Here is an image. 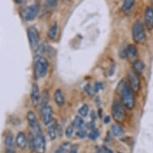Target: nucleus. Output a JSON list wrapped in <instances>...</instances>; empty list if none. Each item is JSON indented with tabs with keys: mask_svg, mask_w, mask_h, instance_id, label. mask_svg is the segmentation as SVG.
Wrapping results in <instances>:
<instances>
[{
	"mask_svg": "<svg viewBox=\"0 0 153 153\" xmlns=\"http://www.w3.org/2000/svg\"><path fill=\"white\" fill-rule=\"evenodd\" d=\"M117 92L120 96L121 101L124 108L128 110H132L135 107V96L134 91L131 88L129 83L125 80H122L119 83L117 86Z\"/></svg>",
	"mask_w": 153,
	"mask_h": 153,
	"instance_id": "f257e3e1",
	"label": "nucleus"
},
{
	"mask_svg": "<svg viewBox=\"0 0 153 153\" xmlns=\"http://www.w3.org/2000/svg\"><path fill=\"white\" fill-rule=\"evenodd\" d=\"M30 150L36 153H44L46 150V140L42 130L31 131L28 140Z\"/></svg>",
	"mask_w": 153,
	"mask_h": 153,
	"instance_id": "f03ea898",
	"label": "nucleus"
},
{
	"mask_svg": "<svg viewBox=\"0 0 153 153\" xmlns=\"http://www.w3.org/2000/svg\"><path fill=\"white\" fill-rule=\"evenodd\" d=\"M35 75L38 78L45 77L48 71V62L42 55H37L34 61Z\"/></svg>",
	"mask_w": 153,
	"mask_h": 153,
	"instance_id": "7ed1b4c3",
	"label": "nucleus"
},
{
	"mask_svg": "<svg viewBox=\"0 0 153 153\" xmlns=\"http://www.w3.org/2000/svg\"><path fill=\"white\" fill-rule=\"evenodd\" d=\"M132 39L135 43L144 44L146 42V34L141 21H136L132 27Z\"/></svg>",
	"mask_w": 153,
	"mask_h": 153,
	"instance_id": "20e7f679",
	"label": "nucleus"
},
{
	"mask_svg": "<svg viewBox=\"0 0 153 153\" xmlns=\"http://www.w3.org/2000/svg\"><path fill=\"white\" fill-rule=\"evenodd\" d=\"M111 114H112L113 119L116 122H119V123L123 122L126 117L124 106L123 105V103H120L117 100L114 101L112 108H111Z\"/></svg>",
	"mask_w": 153,
	"mask_h": 153,
	"instance_id": "39448f33",
	"label": "nucleus"
},
{
	"mask_svg": "<svg viewBox=\"0 0 153 153\" xmlns=\"http://www.w3.org/2000/svg\"><path fill=\"white\" fill-rule=\"evenodd\" d=\"M38 13H39V5L34 4L23 8L21 15L25 21H31L37 16Z\"/></svg>",
	"mask_w": 153,
	"mask_h": 153,
	"instance_id": "423d86ee",
	"label": "nucleus"
},
{
	"mask_svg": "<svg viewBox=\"0 0 153 153\" xmlns=\"http://www.w3.org/2000/svg\"><path fill=\"white\" fill-rule=\"evenodd\" d=\"M28 41L30 43V48L33 50H36L39 48V31L35 27H30L27 29Z\"/></svg>",
	"mask_w": 153,
	"mask_h": 153,
	"instance_id": "0eeeda50",
	"label": "nucleus"
},
{
	"mask_svg": "<svg viewBox=\"0 0 153 153\" xmlns=\"http://www.w3.org/2000/svg\"><path fill=\"white\" fill-rule=\"evenodd\" d=\"M128 83L134 92H138L140 89V80L139 75L134 71H131L128 74Z\"/></svg>",
	"mask_w": 153,
	"mask_h": 153,
	"instance_id": "6e6552de",
	"label": "nucleus"
},
{
	"mask_svg": "<svg viewBox=\"0 0 153 153\" xmlns=\"http://www.w3.org/2000/svg\"><path fill=\"white\" fill-rule=\"evenodd\" d=\"M41 118L45 125H49L52 122L53 111L51 106H45L40 109Z\"/></svg>",
	"mask_w": 153,
	"mask_h": 153,
	"instance_id": "1a4fd4ad",
	"label": "nucleus"
},
{
	"mask_svg": "<svg viewBox=\"0 0 153 153\" xmlns=\"http://www.w3.org/2000/svg\"><path fill=\"white\" fill-rule=\"evenodd\" d=\"M40 92H39V88L37 84L34 83L31 88V93H30V100L34 107H37L38 104L40 102Z\"/></svg>",
	"mask_w": 153,
	"mask_h": 153,
	"instance_id": "9d476101",
	"label": "nucleus"
},
{
	"mask_svg": "<svg viewBox=\"0 0 153 153\" xmlns=\"http://www.w3.org/2000/svg\"><path fill=\"white\" fill-rule=\"evenodd\" d=\"M144 22L148 30L153 29V8L148 7L144 13Z\"/></svg>",
	"mask_w": 153,
	"mask_h": 153,
	"instance_id": "9b49d317",
	"label": "nucleus"
},
{
	"mask_svg": "<svg viewBox=\"0 0 153 153\" xmlns=\"http://www.w3.org/2000/svg\"><path fill=\"white\" fill-rule=\"evenodd\" d=\"M27 119L30 128H33L39 126V123L37 117H36V115L35 114V112H33L32 111H28L27 114Z\"/></svg>",
	"mask_w": 153,
	"mask_h": 153,
	"instance_id": "f8f14e48",
	"label": "nucleus"
},
{
	"mask_svg": "<svg viewBox=\"0 0 153 153\" xmlns=\"http://www.w3.org/2000/svg\"><path fill=\"white\" fill-rule=\"evenodd\" d=\"M16 144L20 149H24L27 146V137H26L25 134L22 131L18 133L17 137H16Z\"/></svg>",
	"mask_w": 153,
	"mask_h": 153,
	"instance_id": "ddd939ff",
	"label": "nucleus"
},
{
	"mask_svg": "<svg viewBox=\"0 0 153 153\" xmlns=\"http://www.w3.org/2000/svg\"><path fill=\"white\" fill-rule=\"evenodd\" d=\"M54 99H55V103L59 106V107H63L65 103V99H64V95L60 89H57L55 91L54 94Z\"/></svg>",
	"mask_w": 153,
	"mask_h": 153,
	"instance_id": "4468645a",
	"label": "nucleus"
},
{
	"mask_svg": "<svg viewBox=\"0 0 153 153\" xmlns=\"http://www.w3.org/2000/svg\"><path fill=\"white\" fill-rule=\"evenodd\" d=\"M144 63H143V61L140 60V59H136L135 62L133 63V71L136 73H137L138 75L143 73V70H144Z\"/></svg>",
	"mask_w": 153,
	"mask_h": 153,
	"instance_id": "2eb2a0df",
	"label": "nucleus"
},
{
	"mask_svg": "<svg viewBox=\"0 0 153 153\" xmlns=\"http://www.w3.org/2000/svg\"><path fill=\"white\" fill-rule=\"evenodd\" d=\"M48 134L49 136V138L51 139V140H55V139L57 138V134H58V128L56 124H51L49 126V128L48 129Z\"/></svg>",
	"mask_w": 153,
	"mask_h": 153,
	"instance_id": "dca6fc26",
	"label": "nucleus"
},
{
	"mask_svg": "<svg viewBox=\"0 0 153 153\" xmlns=\"http://www.w3.org/2000/svg\"><path fill=\"white\" fill-rule=\"evenodd\" d=\"M57 33H58V23L55 22L51 26L50 29L48 30V38L51 40L55 39L56 35H57Z\"/></svg>",
	"mask_w": 153,
	"mask_h": 153,
	"instance_id": "f3484780",
	"label": "nucleus"
},
{
	"mask_svg": "<svg viewBox=\"0 0 153 153\" xmlns=\"http://www.w3.org/2000/svg\"><path fill=\"white\" fill-rule=\"evenodd\" d=\"M126 52H127V57L131 59L135 58L137 55V48L134 44H130L126 49Z\"/></svg>",
	"mask_w": 153,
	"mask_h": 153,
	"instance_id": "a211bd4d",
	"label": "nucleus"
},
{
	"mask_svg": "<svg viewBox=\"0 0 153 153\" xmlns=\"http://www.w3.org/2000/svg\"><path fill=\"white\" fill-rule=\"evenodd\" d=\"M4 143H5V145L7 148V150H12V148L15 146V140H14V137H13L12 135H7L6 136Z\"/></svg>",
	"mask_w": 153,
	"mask_h": 153,
	"instance_id": "6ab92c4d",
	"label": "nucleus"
},
{
	"mask_svg": "<svg viewBox=\"0 0 153 153\" xmlns=\"http://www.w3.org/2000/svg\"><path fill=\"white\" fill-rule=\"evenodd\" d=\"M111 132H112L113 136H122L123 135V129L122 127H120L118 124H113L111 127Z\"/></svg>",
	"mask_w": 153,
	"mask_h": 153,
	"instance_id": "aec40b11",
	"label": "nucleus"
},
{
	"mask_svg": "<svg viewBox=\"0 0 153 153\" xmlns=\"http://www.w3.org/2000/svg\"><path fill=\"white\" fill-rule=\"evenodd\" d=\"M71 144L69 143H62L58 149H56L55 153H68L70 151Z\"/></svg>",
	"mask_w": 153,
	"mask_h": 153,
	"instance_id": "412c9836",
	"label": "nucleus"
},
{
	"mask_svg": "<svg viewBox=\"0 0 153 153\" xmlns=\"http://www.w3.org/2000/svg\"><path fill=\"white\" fill-rule=\"evenodd\" d=\"M73 127L75 128H77V129H80L82 128V127L84 124V121L82 119L81 116H75V119H74V120H73Z\"/></svg>",
	"mask_w": 153,
	"mask_h": 153,
	"instance_id": "4be33fe9",
	"label": "nucleus"
},
{
	"mask_svg": "<svg viewBox=\"0 0 153 153\" xmlns=\"http://www.w3.org/2000/svg\"><path fill=\"white\" fill-rule=\"evenodd\" d=\"M136 0H124V2L122 6V10L123 11H128V10L131 9L133 5L135 4Z\"/></svg>",
	"mask_w": 153,
	"mask_h": 153,
	"instance_id": "5701e85b",
	"label": "nucleus"
},
{
	"mask_svg": "<svg viewBox=\"0 0 153 153\" xmlns=\"http://www.w3.org/2000/svg\"><path fill=\"white\" fill-rule=\"evenodd\" d=\"M48 101H49V94L47 91H43V95H41V98H40V107L41 108H43V107H45V106L48 105Z\"/></svg>",
	"mask_w": 153,
	"mask_h": 153,
	"instance_id": "b1692460",
	"label": "nucleus"
},
{
	"mask_svg": "<svg viewBox=\"0 0 153 153\" xmlns=\"http://www.w3.org/2000/svg\"><path fill=\"white\" fill-rule=\"evenodd\" d=\"M99 136H100V131L95 128H92L91 131H90V133H89V135H88V137H89V139L91 140H97Z\"/></svg>",
	"mask_w": 153,
	"mask_h": 153,
	"instance_id": "393cba45",
	"label": "nucleus"
},
{
	"mask_svg": "<svg viewBox=\"0 0 153 153\" xmlns=\"http://www.w3.org/2000/svg\"><path fill=\"white\" fill-rule=\"evenodd\" d=\"M88 109H89L88 106L87 104H83L78 111L79 116H82V117H86L88 114Z\"/></svg>",
	"mask_w": 153,
	"mask_h": 153,
	"instance_id": "a878e982",
	"label": "nucleus"
},
{
	"mask_svg": "<svg viewBox=\"0 0 153 153\" xmlns=\"http://www.w3.org/2000/svg\"><path fill=\"white\" fill-rule=\"evenodd\" d=\"M103 88V83H95V85H94V88H93V90H94V92L97 93L99 91L102 90Z\"/></svg>",
	"mask_w": 153,
	"mask_h": 153,
	"instance_id": "bb28decb",
	"label": "nucleus"
},
{
	"mask_svg": "<svg viewBox=\"0 0 153 153\" xmlns=\"http://www.w3.org/2000/svg\"><path fill=\"white\" fill-rule=\"evenodd\" d=\"M73 132H74V129H73V127L71 126H69L66 129V131H65V134H66V136L68 137V138H71L73 135Z\"/></svg>",
	"mask_w": 153,
	"mask_h": 153,
	"instance_id": "cd10ccee",
	"label": "nucleus"
},
{
	"mask_svg": "<svg viewBox=\"0 0 153 153\" xmlns=\"http://www.w3.org/2000/svg\"><path fill=\"white\" fill-rule=\"evenodd\" d=\"M84 91H85V92L88 94V95H92L94 94V90H93V88H91V86L88 84V85L86 86L85 88H84Z\"/></svg>",
	"mask_w": 153,
	"mask_h": 153,
	"instance_id": "c85d7f7f",
	"label": "nucleus"
},
{
	"mask_svg": "<svg viewBox=\"0 0 153 153\" xmlns=\"http://www.w3.org/2000/svg\"><path fill=\"white\" fill-rule=\"evenodd\" d=\"M46 1L50 7H55L58 4V0H46Z\"/></svg>",
	"mask_w": 153,
	"mask_h": 153,
	"instance_id": "c756f323",
	"label": "nucleus"
},
{
	"mask_svg": "<svg viewBox=\"0 0 153 153\" xmlns=\"http://www.w3.org/2000/svg\"><path fill=\"white\" fill-rule=\"evenodd\" d=\"M77 136H78V137H79V138L81 139H83L85 138L86 136H87V132H86L85 130H83V129H79V130L78 131V132H77Z\"/></svg>",
	"mask_w": 153,
	"mask_h": 153,
	"instance_id": "7c9ffc66",
	"label": "nucleus"
},
{
	"mask_svg": "<svg viewBox=\"0 0 153 153\" xmlns=\"http://www.w3.org/2000/svg\"><path fill=\"white\" fill-rule=\"evenodd\" d=\"M78 150H79V145L77 144H74L71 147L70 151H69V152L68 153H78Z\"/></svg>",
	"mask_w": 153,
	"mask_h": 153,
	"instance_id": "2f4dec72",
	"label": "nucleus"
},
{
	"mask_svg": "<svg viewBox=\"0 0 153 153\" xmlns=\"http://www.w3.org/2000/svg\"><path fill=\"white\" fill-rule=\"evenodd\" d=\"M103 149L104 153H115L112 150H111L110 148H108V147H103Z\"/></svg>",
	"mask_w": 153,
	"mask_h": 153,
	"instance_id": "473e14b6",
	"label": "nucleus"
},
{
	"mask_svg": "<svg viewBox=\"0 0 153 153\" xmlns=\"http://www.w3.org/2000/svg\"><path fill=\"white\" fill-rule=\"evenodd\" d=\"M110 122V117L109 116H106L105 119H104V123L107 124V123H108Z\"/></svg>",
	"mask_w": 153,
	"mask_h": 153,
	"instance_id": "72a5a7b5",
	"label": "nucleus"
},
{
	"mask_svg": "<svg viewBox=\"0 0 153 153\" xmlns=\"http://www.w3.org/2000/svg\"><path fill=\"white\" fill-rule=\"evenodd\" d=\"M25 0H15V3H23Z\"/></svg>",
	"mask_w": 153,
	"mask_h": 153,
	"instance_id": "f704fd0d",
	"label": "nucleus"
},
{
	"mask_svg": "<svg viewBox=\"0 0 153 153\" xmlns=\"http://www.w3.org/2000/svg\"><path fill=\"white\" fill-rule=\"evenodd\" d=\"M6 153H15V152H14V151H12V150H7V152Z\"/></svg>",
	"mask_w": 153,
	"mask_h": 153,
	"instance_id": "c9c22d12",
	"label": "nucleus"
},
{
	"mask_svg": "<svg viewBox=\"0 0 153 153\" xmlns=\"http://www.w3.org/2000/svg\"><path fill=\"white\" fill-rule=\"evenodd\" d=\"M66 1H68V0H66Z\"/></svg>",
	"mask_w": 153,
	"mask_h": 153,
	"instance_id": "e433bc0d",
	"label": "nucleus"
}]
</instances>
